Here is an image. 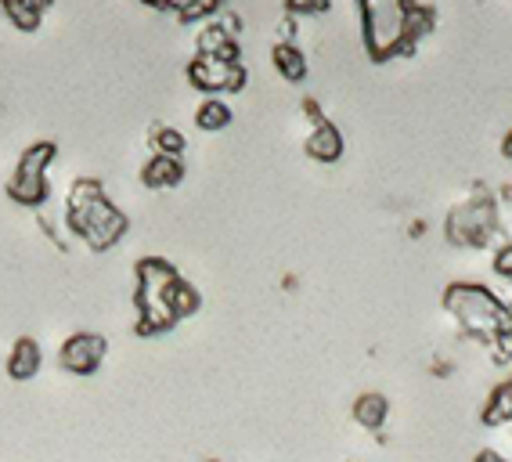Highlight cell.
<instances>
[{"label": "cell", "instance_id": "cell-1", "mask_svg": "<svg viewBox=\"0 0 512 462\" xmlns=\"http://www.w3.org/2000/svg\"><path fill=\"white\" fill-rule=\"evenodd\" d=\"M138 336H156L166 333L170 325H177L181 318L199 311V289L188 286L177 268L163 257H145L138 260Z\"/></svg>", "mask_w": 512, "mask_h": 462}, {"label": "cell", "instance_id": "cell-2", "mask_svg": "<svg viewBox=\"0 0 512 462\" xmlns=\"http://www.w3.org/2000/svg\"><path fill=\"white\" fill-rule=\"evenodd\" d=\"M65 224H69V231L80 235L91 250H109V246H116L130 228L127 213L119 210L116 203H109L101 181H94V177H80V181L69 188V199H65Z\"/></svg>", "mask_w": 512, "mask_h": 462}, {"label": "cell", "instance_id": "cell-3", "mask_svg": "<svg viewBox=\"0 0 512 462\" xmlns=\"http://www.w3.org/2000/svg\"><path fill=\"white\" fill-rule=\"evenodd\" d=\"M444 307L448 315L462 325V333L476 336V340L491 343L498 333H505L512 325V307L502 304L498 296L491 293L480 282H451L444 289Z\"/></svg>", "mask_w": 512, "mask_h": 462}, {"label": "cell", "instance_id": "cell-4", "mask_svg": "<svg viewBox=\"0 0 512 462\" xmlns=\"http://www.w3.org/2000/svg\"><path fill=\"white\" fill-rule=\"evenodd\" d=\"M361 29L365 47L375 62L397 55H412V29H408V0H361Z\"/></svg>", "mask_w": 512, "mask_h": 462}, {"label": "cell", "instance_id": "cell-5", "mask_svg": "<svg viewBox=\"0 0 512 462\" xmlns=\"http://www.w3.org/2000/svg\"><path fill=\"white\" fill-rule=\"evenodd\" d=\"M448 242L451 246H466V250H484L498 235V203L491 192L476 188L473 199L451 206L448 213Z\"/></svg>", "mask_w": 512, "mask_h": 462}, {"label": "cell", "instance_id": "cell-6", "mask_svg": "<svg viewBox=\"0 0 512 462\" xmlns=\"http://www.w3.org/2000/svg\"><path fill=\"white\" fill-rule=\"evenodd\" d=\"M58 145L55 141H37L19 156V167L8 177V195L22 206H44L47 203V167L55 163Z\"/></svg>", "mask_w": 512, "mask_h": 462}, {"label": "cell", "instance_id": "cell-7", "mask_svg": "<svg viewBox=\"0 0 512 462\" xmlns=\"http://www.w3.org/2000/svg\"><path fill=\"white\" fill-rule=\"evenodd\" d=\"M188 80H192V84L199 87V91H206V94L242 91V87H246V65L195 55L192 62H188Z\"/></svg>", "mask_w": 512, "mask_h": 462}, {"label": "cell", "instance_id": "cell-8", "mask_svg": "<svg viewBox=\"0 0 512 462\" xmlns=\"http://www.w3.org/2000/svg\"><path fill=\"white\" fill-rule=\"evenodd\" d=\"M109 354V340L101 333H73L58 351V365L73 376H94Z\"/></svg>", "mask_w": 512, "mask_h": 462}, {"label": "cell", "instance_id": "cell-9", "mask_svg": "<svg viewBox=\"0 0 512 462\" xmlns=\"http://www.w3.org/2000/svg\"><path fill=\"white\" fill-rule=\"evenodd\" d=\"M307 156L318 159V163H336L343 156V130L332 120H321L307 134Z\"/></svg>", "mask_w": 512, "mask_h": 462}, {"label": "cell", "instance_id": "cell-10", "mask_svg": "<svg viewBox=\"0 0 512 462\" xmlns=\"http://www.w3.org/2000/svg\"><path fill=\"white\" fill-rule=\"evenodd\" d=\"M199 55L206 58H220V62H242V51H238V40L231 37L228 29L220 22H210V26L199 29Z\"/></svg>", "mask_w": 512, "mask_h": 462}, {"label": "cell", "instance_id": "cell-11", "mask_svg": "<svg viewBox=\"0 0 512 462\" xmlns=\"http://www.w3.org/2000/svg\"><path fill=\"white\" fill-rule=\"evenodd\" d=\"M44 365V351H40V343L33 336H19L15 347L8 354V376L11 379H33Z\"/></svg>", "mask_w": 512, "mask_h": 462}, {"label": "cell", "instance_id": "cell-12", "mask_svg": "<svg viewBox=\"0 0 512 462\" xmlns=\"http://www.w3.org/2000/svg\"><path fill=\"white\" fill-rule=\"evenodd\" d=\"M181 177H184V163L174 156H152L141 167V185L145 188H174L181 185Z\"/></svg>", "mask_w": 512, "mask_h": 462}, {"label": "cell", "instance_id": "cell-13", "mask_svg": "<svg viewBox=\"0 0 512 462\" xmlns=\"http://www.w3.org/2000/svg\"><path fill=\"white\" fill-rule=\"evenodd\" d=\"M386 416H390V401L383 398V394H375V390H365L361 398L354 401V419L365 430H383L386 426Z\"/></svg>", "mask_w": 512, "mask_h": 462}, {"label": "cell", "instance_id": "cell-14", "mask_svg": "<svg viewBox=\"0 0 512 462\" xmlns=\"http://www.w3.org/2000/svg\"><path fill=\"white\" fill-rule=\"evenodd\" d=\"M271 58H275V69L289 84H300L303 76H307V58H303V51L296 44H282V40H278Z\"/></svg>", "mask_w": 512, "mask_h": 462}, {"label": "cell", "instance_id": "cell-15", "mask_svg": "<svg viewBox=\"0 0 512 462\" xmlns=\"http://www.w3.org/2000/svg\"><path fill=\"white\" fill-rule=\"evenodd\" d=\"M44 11L47 4H40V0H4V15L15 22V29H26V33L40 26Z\"/></svg>", "mask_w": 512, "mask_h": 462}, {"label": "cell", "instance_id": "cell-16", "mask_svg": "<svg viewBox=\"0 0 512 462\" xmlns=\"http://www.w3.org/2000/svg\"><path fill=\"white\" fill-rule=\"evenodd\" d=\"M484 423L487 426L512 423V383H509V379L491 390V398H487V408H484Z\"/></svg>", "mask_w": 512, "mask_h": 462}, {"label": "cell", "instance_id": "cell-17", "mask_svg": "<svg viewBox=\"0 0 512 462\" xmlns=\"http://www.w3.org/2000/svg\"><path fill=\"white\" fill-rule=\"evenodd\" d=\"M195 123L202 130H224L231 123V109L220 98H206V102L195 109Z\"/></svg>", "mask_w": 512, "mask_h": 462}, {"label": "cell", "instance_id": "cell-18", "mask_svg": "<svg viewBox=\"0 0 512 462\" xmlns=\"http://www.w3.org/2000/svg\"><path fill=\"white\" fill-rule=\"evenodd\" d=\"M152 148H156V156H174V159H181V152H184V134L177 127H156V130H152Z\"/></svg>", "mask_w": 512, "mask_h": 462}, {"label": "cell", "instance_id": "cell-19", "mask_svg": "<svg viewBox=\"0 0 512 462\" xmlns=\"http://www.w3.org/2000/svg\"><path fill=\"white\" fill-rule=\"evenodd\" d=\"M217 11H220L217 0H188V4H177V15H181V22L202 19V15H217Z\"/></svg>", "mask_w": 512, "mask_h": 462}, {"label": "cell", "instance_id": "cell-20", "mask_svg": "<svg viewBox=\"0 0 512 462\" xmlns=\"http://www.w3.org/2000/svg\"><path fill=\"white\" fill-rule=\"evenodd\" d=\"M494 271L502 278H512V242H505L502 250L494 253Z\"/></svg>", "mask_w": 512, "mask_h": 462}, {"label": "cell", "instance_id": "cell-21", "mask_svg": "<svg viewBox=\"0 0 512 462\" xmlns=\"http://www.w3.org/2000/svg\"><path fill=\"white\" fill-rule=\"evenodd\" d=\"M285 11H289V15H307V11L318 15V11H325V4H314V0H289Z\"/></svg>", "mask_w": 512, "mask_h": 462}, {"label": "cell", "instance_id": "cell-22", "mask_svg": "<svg viewBox=\"0 0 512 462\" xmlns=\"http://www.w3.org/2000/svg\"><path fill=\"white\" fill-rule=\"evenodd\" d=\"M473 462H509V459H505V455H498V452H491V448H484V452H476Z\"/></svg>", "mask_w": 512, "mask_h": 462}, {"label": "cell", "instance_id": "cell-23", "mask_svg": "<svg viewBox=\"0 0 512 462\" xmlns=\"http://www.w3.org/2000/svg\"><path fill=\"white\" fill-rule=\"evenodd\" d=\"M502 156H505V159H512V130L502 138Z\"/></svg>", "mask_w": 512, "mask_h": 462}, {"label": "cell", "instance_id": "cell-24", "mask_svg": "<svg viewBox=\"0 0 512 462\" xmlns=\"http://www.w3.org/2000/svg\"><path fill=\"white\" fill-rule=\"evenodd\" d=\"M210 462H217V459H210Z\"/></svg>", "mask_w": 512, "mask_h": 462}, {"label": "cell", "instance_id": "cell-25", "mask_svg": "<svg viewBox=\"0 0 512 462\" xmlns=\"http://www.w3.org/2000/svg\"><path fill=\"white\" fill-rule=\"evenodd\" d=\"M509 383H512V376H509Z\"/></svg>", "mask_w": 512, "mask_h": 462}]
</instances>
